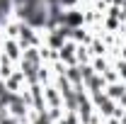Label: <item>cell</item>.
<instances>
[{"mask_svg":"<svg viewBox=\"0 0 126 124\" xmlns=\"http://www.w3.org/2000/svg\"><path fill=\"white\" fill-rule=\"evenodd\" d=\"M58 2H61V7L65 10V7H73V5H75L78 0H58Z\"/></svg>","mask_w":126,"mask_h":124,"instance_id":"1","label":"cell"}]
</instances>
